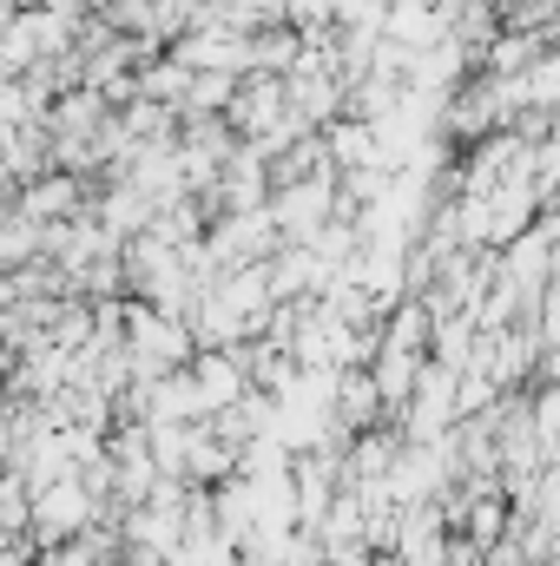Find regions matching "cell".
I'll use <instances>...</instances> for the list:
<instances>
[{
  "mask_svg": "<svg viewBox=\"0 0 560 566\" xmlns=\"http://www.w3.org/2000/svg\"><path fill=\"white\" fill-rule=\"evenodd\" d=\"M198 376H205V402H225V396L238 389V369H231L225 356H205V369H198Z\"/></svg>",
  "mask_w": 560,
  "mask_h": 566,
  "instance_id": "cell-1",
  "label": "cell"
}]
</instances>
